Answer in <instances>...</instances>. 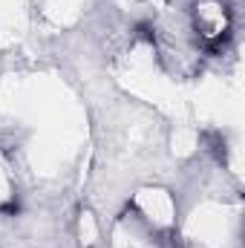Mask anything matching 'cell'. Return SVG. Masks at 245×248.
<instances>
[{
	"instance_id": "6da1fadb",
	"label": "cell",
	"mask_w": 245,
	"mask_h": 248,
	"mask_svg": "<svg viewBox=\"0 0 245 248\" xmlns=\"http://www.w3.org/2000/svg\"><path fill=\"white\" fill-rule=\"evenodd\" d=\"M0 211H3V214H17V211H20V202H17V199H9Z\"/></svg>"
}]
</instances>
